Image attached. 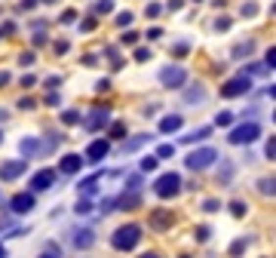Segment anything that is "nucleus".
I'll return each instance as SVG.
<instances>
[{
	"label": "nucleus",
	"instance_id": "obj_31",
	"mask_svg": "<svg viewBox=\"0 0 276 258\" xmlns=\"http://www.w3.org/2000/svg\"><path fill=\"white\" fill-rule=\"evenodd\" d=\"M172 154H175V148H172V145H160L154 157H157V160H166V157H172Z\"/></svg>",
	"mask_w": 276,
	"mask_h": 258
},
{
	"label": "nucleus",
	"instance_id": "obj_40",
	"mask_svg": "<svg viewBox=\"0 0 276 258\" xmlns=\"http://www.w3.org/2000/svg\"><path fill=\"white\" fill-rule=\"evenodd\" d=\"M144 13L151 16V19H157L160 13H163V6H160V3H147V9H144Z\"/></svg>",
	"mask_w": 276,
	"mask_h": 258
},
{
	"label": "nucleus",
	"instance_id": "obj_36",
	"mask_svg": "<svg viewBox=\"0 0 276 258\" xmlns=\"http://www.w3.org/2000/svg\"><path fill=\"white\" fill-rule=\"evenodd\" d=\"M252 50H255V46H252V43H239L236 50H233V55H236V58H239V55H249Z\"/></svg>",
	"mask_w": 276,
	"mask_h": 258
},
{
	"label": "nucleus",
	"instance_id": "obj_35",
	"mask_svg": "<svg viewBox=\"0 0 276 258\" xmlns=\"http://www.w3.org/2000/svg\"><path fill=\"white\" fill-rule=\"evenodd\" d=\"M187 52H190V46H187V43H175V46H172V55H178V58H181V55H187Z\"/></svg>",
	"mask_w": 276,
	"mask_h": 258
},
{
	"label": "nucleus",
	"instance_id": "obj_20",
	"mask_svg": "<svg viewBox=\"0 0 276 258\" xmlns=\"http://www.w3.org/2000/svg\"><path fill=\"white\" fill-rule=\"evenodd\" d=\"M209 135H212V126H203V129H197V132L184 135L181 142H184V145H193V142H197V138H209Z\"/></svg>",
	"mask_w": 276,
	"mask_h": 258
},
{
	"label": "nucleus",
	"instance_id": "obj_28",
	"mask_svg": "<svg viewBox=\"0 0 276 258\" xmlns=\"http://www.w3.org/2000/svg\"><path fill=\"white\" fill-rule=\"evenodd\" d=\"M246 209H249V206H246L243 200H233V203H230V212H233L236 218H243V215H246Z\"/></svg>",
	"mask_w": 276,
	"mask_h": 258
},
{
	"label": "nucleus",
	"instance_id": "obj_7",
	"mask_svg": "<svg viewBox=\"0 0 276 258\" xmlns=\"http://www.w3.org/2000/svg\"><path fill=\"white\" fill-rule=\"evenodd\" d=\"M28 172V160L22 157V160H6V163H0V181H16L19 175H25Z\"/></svg>",
	"mask_w": 276,
	"mask_h": 258
},
{
	"label": "nucleus",
	"instance_id": "obj_16",
	"mask_svg": "<svg viewBox=\"0 0 276 258\" xmlns=\"http://www.w3.org/2000/svg\"><path fill=\"white\" fill-rule=\"evenodd\" d=\"M19 151H22V157H25V160H31L34 154H40V145H37V138H22Z\"/></svg>",
	"mask_w": 276,
	"mask_h": 258
},
{
	"label": "nucleus",
	"instance_id": "obj_15",
	"mask_svg": "<svg viewBox=\"0 0 276 258\" xmlns=\"http://www.w3.org/2000/svg\"><path fill=\"white\" fill-rule=\"evenodd\" d=\"M172 221H175V218H172V212H163V209H157V212L151 215V228H157V231H166V228L172 225Z\"/></svg>",
	"mask_w": 276,
	"mask_h": 258
},
{
	"label": "nucleus",
	"instance_id": "obj_9",
	"mask_svg": "<svg viewBox=\"0 0 276 258\" xmlns=\"http://www.w3.org/2000/svg\"><path fill=\"white\" fill-rule=\"evenodd\" d=\"M108 151H111V138H95V142H89V148H86V160L98 163V160L108 157Z\"/></svg>",
	"mask_w": 276,
	"mask_h": 258
},
{
	"label": "nucleus",
	"instance_id": "obj_48",
	"mask_svg": "<svg viewBox=\"0 0 276 258\" xmlns=\"http://www.w3.org/2000/svg\"><path fill=\"white\" fill-rule=\"evenodd\" d=\"M135 58L138 62H147V58H151V50H135Z\"/></svg>",
	"mask_w": 276,
	"mask_h": 258
},
{
	"label": "nucleus",
	"instance_id": "obj_18",
	"mask_svg": "<svg viewBox=\"0 0 276 258\" xmlns=\"http://www.w3.org/2000/svg\"><path fill=\"white\" fill-rule=\"evenodd\" d=\"M98 179H101V172L83 179V181H80V194H83V197H92V194H95V187H98Z\"/></svg>",
	"mask_w": 276,
	"mask_h": 258
},
{
	"label": "nucleus",
	"instance_id": "obj_41",
	"mask_svg": "<svg viewBox=\"0 0 276 258\" xmlns=\"http://www.w3.org/2000/svg\"><path fill=\"white\" fill-rule=\"evenodd\" d=\"M218 209H221V203H218V200H206L203 203V212H218Z\"/></svg>",
	"mask_w": 276,
	"mask_h": 258
},
{
	"label": "nucleus",
	"instance_id": "obj_25",
	"mask_svg": "<svg viewBox=\"0 0 276 258\" xmlns=\"http://www.w3.org/2000/svg\"><path fill=\"white\" fill-rule=\"evenodd\" d=\"M59 255H62L59 243H46V249H43V255H40V258H59Z\"/></svg>",
	"mask_w": 276,
	"mask_h": 258
},
{
	"label": "nucleus",
	"instance_id": "obj_14",
	"mask_svg": "<svg viewBox=\"0 0 276 258\" xmlns=\"http://www.w3.org/2000/svg\"><path fill=\"white\" fill-rule=\"evenodd\" d=\"M184 126V117L181 114H169L160 120V132H178V129Z\"/></svg>",
	"mask_w": 276,
	"mask_h": 258
},
{
	"label": "nucleus",
	"instance_id": "obj_42",
	"mask_svg": "<svg viewBox=\"0 0 276 258\" xmlns=\"http://www.w3.org/2000/svg\"><path fill=\"white\" fill-rule=\"evenodd\" d=\"M46 104H52V108L62 104V96H59V92H46Z\"/></svg>",
	"mask_w": 276,
	"mask_h": 258
},
{
	"label": "nucleus",
	"instance_id": "obj_10",
	"mask_svg": "<svg viewBox=\"0 0 276 258\" xmlns=\"http://www.w3.org/2000/svg\"><path fill=\"white\" fill-rule=\"evenodd\" d=\"M111 123V108H92L89 120H86V129L89 132H98V129H105Z\"/></svg>",
	"mask_w": 276,
	"mask_h": 258
},
{
	"label": "nucleus",
	"instance_id": "obj_12",
	"mask_svg": "<svg viewBox=\"0 0 276 258\" xmlns=\"http://www.w3.org/2000/svg\"><path fill=\"white\" fill-rule=\"evenodd\" d=\"M92 243H95V231H92V228L71 231V246H74V249H89Z\"/></svg>",
	"mask_w": 276,
	"mask_h": 258
},
{
	"label": "nucleus",
	"instance_id": "obj_50",
	"mask_svg": "<svg viewBox=\"0 0 276 258\" xmlns=\"http://www.w3.org/2000/svg\"><path fill=\"white\" fill-rule=\"evenodd\" d=\"M34 104H37V102H34V99H19V108H28V111H31V108H34Z\"/></svg>",
	"mask_w": 276,
	"mask_h": 258
},
{
	"label": "nucleus",
	"instance_id": "obj_37",
	"mask_svg": "<svg viewBox=\"0 0 276 258\" xmlns=\"http://www.w3.org/2000/svg\"><path fill=\"white\" fill-rule=\"evenodd\" d=\"M258 184H261V194H270L273 197V179H261Z\"/></svg>",
	"mask_w": 276,
	"mask_h": 258
},
{
	"label": "nucleus",
	"instance_id": "obj_39",
	"mask_svg": "<svg viewBox=\"0 0 276 258\" xmlns=\"http://www.w3.org/2000/svg\"><path fill=\"white\" fill-rule=\"evenodd\" d=\"M126 187H129V191H138V187H141V175H129V181H126Z\"/></svg>",
	"mask_w": 276,
	"mask_h": 258
},
{
	"label": "nucleus",
	"instance_id": "obj_6",
	"mask_svg": "<svg viewBox=\"0 0 276 258\" xmlns=\"http://www.w3.org/2000/svg\"><path fill=\"white\" fill-rule=\"evenodd\" d=\"M249 89H252V77L249 74H239V77L227 80V83L221 86V96L224 99H236V96H246Z\"/></svg>",
	"mask_w": 276,
	"mask_h": 258
},
{
	"label": "nucleus",
	"instance_id": "obj_53",
	"mask_svg": "<svg viewBox=\"0 0 276 258\" xmlns=\"http://www.w3.org/2000/svg\"><path fill=\"white\" fill-rule=\"evenodd\" d=\"M34 3H37V0H22V9H31Z\"/></svg>",
	"mask_w": 276,
	"mask_h": 258
},
{
	"label": "nucleus",
	"instance_id": "obj_51",
	"mask_svg": "<svg viewBox=\"0 0 276 258\" xmlns=\"http://www.w3.org/2000/svg\"><path fill=\"white\" fill-rule=\"evenodd\" d=\"M135 40H138V34H135V31H129V34H126V37H123V43H126V46H132Z\"/></svg>",
	"mask_w": 276,
	"mask_h": 258
},
{
	"label": "nucleus",
	"instance_id": "obj_55",
	"mask_svg": "<svg viewBox=\"0 0 276 258\" xmlns=\"http://www.w3.org/2000/svg\"><path fill=\"white\" fill-rule=\"evenodd\" d=\"M141 258H160V255H157V252H144Z\"/></svg>",
	"mask_w": 276,
	"mask_h": 258
},
{
	"label": "nucleus",
	"instance_id": "obj_30",
	"mask_svg": "<svg viewBox=\"0 0 276 258\" xmlns=\"http://www.w3.org/2000/svg\"><path fill=\"white\" fill-rule=\"evenodd\" d=\"M230 123H233V114H230V111H221L215 117V126H230Z\"/></svg>",
	"mask_w": 276,
	"mask_h": 258
},
{
	"label": "nucleus",
	"instance_id": "obj_1",
	"mask_svg": "<svg viewBox=\"0 0 276 258\" xmlns=\"http://www.w3.org/2000/svg\"><path fill=\"white\" fill-rule=\"evenodd\" d=\"M141 225H123V228H117L114 231V237H111V246L117 252H132L138 243H141Z\"/></svg>",
	"mask_w": 276,
	"mask_h": 258
},
{
	"label": "nucleus",
	"instance_id": "obj_54",
	"mask_svg": "<svg viewBox=\"0 0 276 258\" xmlns=\"http://www.w3.org/2000/svg\"><path fill=\"white\" fill-rule=\"evenodd\" d=\"M3 83H9V74H6V71H0V86H3Z\"/></svg>",
	"mask_w": 276,
	"mask_h": 258
},
{
	"label": "nucleus",
	"instance_id": "obj_23",
	"mask_svg": "<svg viewBox=\"0 0 276 258\" xmlns=\"http://www.w3.org/2000/svg\"><path fill=\"white\" fill-rule=\"evenodd\" d=\"M92 9H95V16H108L111 9H114V0H95V6H92Z\"/></svg>",
	"mask_w": 276,
	"mask_h": 258
},
{
	"label": "nucleus",
	"instance_id": "obj_5",
	"mask_svg": "<svg viewBox=\"0 0 276 258\" xmlns=\"http://www.w3.org/2000/svg\"><path fill=\"white\" fill-rule=\"evenodd\" d=\"M160 83L166 89H178V86L187 83V71H184L181 65H166L163 71H160Z\"/></svg>",
	"mask_w": 276,
	"mask_h": 258
},
{
	"label": "nucleus",
	"instance_id": "obj_32",
	"mask_svg": "<svg viewBox=\"0 0 276 258\" xmlns=\"http://www.w3.org/2000/svg\"><path fill=\"white\" fill-rule=\"evenodd\" d=\"M74 212H77V215H86V212H92V203H89V197H83V200H80V203L74 206Z\"/></svg>",
	"mask_w": 276,
	"mask_h": 258
},
{
	"label": "nucleus",
	"instance_id": "obj_43",
	"mask_svg": "<svg viewBox=\"0 0 276 258\" xmlns=\"http://www.w3.org/2000/svg\"><path fill=\"white\" fill-rule=\"evenodd\" d=\"M68 50H71V43H68V40H55V52H59V55H65Z\"/></svg>",
	"mask_w": 276,
	"mask_h": 258
},
{
	"label": "nucleus",
	"instance_id": "obj_33",
	"mask_svg": "<svg viewBox=\"0 0 276 258\" xmlns=\"http://www.w3.org/2000/svg\"><path fill=\"white\" fill-rule=\"evenodd\" d=\"M123 135H126V123H120V120L111 123V138H123Z\"/></svg>",
	"mask_w": 276,
	"mask_h": 258
},
{
	"label": "nucleus",
	"instance_id": "obj_38",
	"mask_svg": "<svg viewBox=\"0 0 276 258\" xmlns=\"http://www.w3.org/2000/svg\"><path fill=\"white\" fill-rule=\"evenodd\" d=\"M95 25H98V19H86V22H80V31H95Z\"/></svg>",
	"mask_w": 276,
	"mask_h": 258
},
{
	"label": "nucleus",
	"instance_id": "obj_57",
	"mask_svg": "<svg viewBox=\"0 0 276 258\" xmlns=\"http://www.w3.org/2000/svg\"><path fill=\"white\" fill-rule=\"evenodd\" d=\"M43 3H59V0H43Z\"/></svg>",
	"mask_w": 276,
	"mask_h": 258
},
{
	"label": "nucleus",
	"instance_id": "obj_59",
	"mask_svg": "<svg viewBox=\"0 0 276 258\" xmlns=\"http://www.w3.org/2000/svg\"><path fill=\"white\" fill-rule=\"evenodd\" d=\"M193 3H203V0H193Z\"/></svg>",
	"mask_w": 276,
	"mask_h": 258
},
{
	"label": "nucleus",
	"instance_id": "obj_3",
	"mask_svg": "<svg viewBox=\"0 0 276 258\" xmlns=\"http://www.w3.org/2000/svg\"><path fill=\"white\" fill-rule=\"evenodd\" d=\"M258 135H261V123L249 120V123H239V126H233V129H230L227 142H230V145H252Z\"/></svg>",
	"mask_w": 276,
	"mask_h": 258
},
{
	"label": "nucleus",
	"instance_id": "obj_17",
	"mask_svg": "<svg viewBox=\"0 0 276 258\" xmlns=\"http://www.w3.org/2000/svg\"><path fill=\"white\" fill-rule=\"evenodd\" d=\"M120 209H138L141 206V197H138V191H129V194H123L120 200H117Z\"/></svg>",
	"mask_w": 276,
	"mask_h": 258
},
{
	"label": "nucleus",
	"instance_id": "obj_44",
	"mask_svg": "<svg viewBox=\"0 0 276 258\" xmlns=\"http://www.w3.org/2000/svg\"><path fill=\"white\" fill-rule=\"evenodd\" d=\"M255 13H258V3H243V16H249V19H252Z\"/></svg>",
	"mask_w": 276,
	"mask_h": 258
},
{
	"label": "nucleus",
	"instance_id": "obj_60",
	"mask_svg": "<svg viewBox=\"0 0 276 258\" xmlns=\"http://www.w3.org/2000/svg\"><path fill=\"white\" fill-rule=\"evenodd\" d=\"M181 258H190V255H181Z\"/></svg>",
	"mask_w": 276,
	"mask_h": 258
},
{
	"label": "nucleus",
	"instance_id": "obj_49",
	"mask_svg": "<svg viewBox=\"0 0 276 258\" xmlns=\"http://www.w3.org/2000/svg\"><path fill=\"white\" fill-rule=\"evenodd\" d=\"M19 62H22V65H34V52H22Z\"/></svg>",
	"mask_w": 276,
	"mask_h": 258
},
{
	"label": "nucleus",
	"instance_id": "obj_2",
	"mask_svg": "<svg viewBox=\"0 0 276 258\" xmlns=\"http://www.w3.org/2000/svg\"><path fill=\"white\" fill-rule=\"evenodd\" d=\"M154 194L160 197V200H172V197H178L181 194V175L178 172H163L154 181Z\"/></svg>",
	"mask_w": 276,
	"mask_h": 258
},
{
	"label": "nucleus",
	"instance_id": "obj_47",
	"mask_svg": "<svg viewBox=\"0 0 276 258\" xmlns=\"http://www.w3.org/2000/svg\"><path fill=\"white\" fill-rule=\"evenodd\" d=\"M264 154H267V160H273V157H276V145H273V138L267 142V148H264Z\"/></svg>",
	"mask_w": 276,
	"mask_h": 258
},
{
	"label": "nucleus",
	"instance_id": "obj_11",
	"mask_svg": "<svg viewBox=\"0 0 276 258\" xmlns=\"http://www.w3.org/2000/svg\"><path fill=\"white\" fill-rule=\"evenodd\" d=\"M34 203L37 200H34V194L28 191V194H16L13 200H9V209H13V215H28L34 209Z\"/></svg>",
	"mask_w": 276,
	"mask_h": 258
},
{
	"label": "nucleus",
	"instance_id": "obj_21",
	"mask_svg": "<svg viewBox=\"0 0 276 258\" xmlns=\"http://www.w3.org/2000/svg\"><path fill=\"white\" fill-rule=\"evenodd\" d=\"M62 123L65 126H77V123H83V117H80V111H62Z\"/></svg>",
	"mask_w": 276,
	"mask_h": 258
},
{
	"label": "nucleus",
	"instance_id": "obj_26",
	"mask_svg": "<svg viewBox=\"0 0 276 258\" xmlns=\"http://www.w3.org/2000/svg\"><path fill=\"white\" fill-rule=\"evenodd\" d=\"M132 19H135V16L129 13V9H123V13H117V25H120V28H129Z\"/></svg>",
	"mask_w": 276,
	"mask_h": 258
},
{
	"label": "nucleus",
	"instance_id": "obj_34",
	"mask_svg": "<svg viewBox=\"0 0 276 258\" xmlns=\"http://www.w3.org/2000/svg\"><path fill=\"white\" fill-rule=\"evenodd\" d=\"M246 246H249V240H236L233 246H230V255H233V258H236V255H243V252H246Z\"/></svg>",
	"mask_w": 276,
	"mask_h": 258
},
{
	"label": "nucleus",
	"instance_id": "obj_58",
	"mask_svg": "<svg viewBox=\"0 0 276 258\" xmlns=\"http://www.w3.org/2000/svg\"><path fill=\"white\" fill-rule=\"evenodd\" d=\"M0 145H3V132H0Z\"/></svg>",
	"mask_w": 276,
	"mask_h": 258
},
{
	"label": "nucleus",
	"instance_id": "obj_8",
	"mask_svg": "<svg viewBox=\"0 0 276 258\" xmlns=\"http://www.w3.org/2000/svg\"><path fill=\"white\" fill-rule=\"evenodd\" d=\"M55 184V172L52 169H40V172H34L31 175V194H40V191H49V187Z\"/></svg>",
	"mask_w": 276,
	"mask_h": 258
},
{
	"label": "nucleus",
	"instance_id": "obj_22",
	"mask_svg": "<svg viewBox=\"0 0 276 258\" xmlns=\"http://www.w3.org/2000/svg\"><path fill=\"white\" fill-rule=\"evenodd\" d=\"M184 102H187V104H200V102H203V86H200V83L190 86V92L184 96Z\"/></svg>",
	"mask_w": 276,
	"mask_h": 258
},
{
	"label": "nucleus",
	"instance_id": "obj_45",
	"mask_svg": "<svg viewBox=\"0 0 276 258\" xmlns=\"http://www.w3.org/2000/svg\"><path fill=\"white\" fill-rule=\"evenodd\" d=\"M227 28H230V19L227 16H221V19L215 22V31H227Z\"/></svg>",
	"mask_w": 276,
	"mask_h": 258
},
{
	"label": "nucleus",
	"instance_id": "obj_13",
	"mask_svg": "<svg viewBox=\"0 0 276 258\" xmlns=\"http://www.w3.org/2000/svg\"><path fill=\"white\" fill-rule=\"evenodd\" d=\"M83 157H80V154H65L62 157V163H59V169H62V175H77L80 169H83Z\"/></svg>",
	"mask_w": 276,
	"mask_h": 258
},
{
	"label": "nucleus",
	"instance_id": "obj_29",
	"mask_svg": "<svg viewBox=\"0 0 276 258\" xmlns=\"http://www.w3.org/2000/svg\"><path fill=\"white\" fill-rule=\"evenodd\" d=\"M77 19H80V16H77V9H65V13H62V19H59V22H62V25H74V22H77Z\"/></svg>",
	"mask_w": 276,
	"mask_h": 258
},
{
	"label": "nucleus",
	"instance_id": "obj_27",
	"mask_svg": "<svg viewBox=\"0 0 276 258\" xmlns=\"http://www.w3.org/2000/svg\"><path fill=\"white\" fill-rule=\"evenodd\" d=\"M193 237H197L200 243H206V240H209V237H212V228H209V225H200L197 231H193Z\"/></svg>",
	"mask_w": 276,
	"mask_h": 258
},
{
	"label": "nucleus",
	"instance_id": "obj_19",
	"mask_svg": "<svg viewBox=\"0 0 276 258\" xmlns=\"http://www.w3.org/2000/svg\"><path fill=\"white\" fill-rule=\"evenodd\" d=\"M144 142H151V135H135V138H129V142L123 145V154H132V151H138Z\"/></svg>",
	"mask_w": 276,
	"mask_h": 258
},
{
	"label": "nucleus",
	"instance_id": "obj_24",
	"mask_svg": "<svg viewBox=\"0 0 276 258\" xmlns=\"http://www.w3.org/2000/svg\"><path fill=\"white\" fill-rule=\"evenodd\" d=\"M157 157H141V163H138V169H141V172H154L157 169Z\"/></svg>",
	"mask_w": 276,
	"mask_h": 258
},
{
	"label": "nucleus",
	"instance_id": "obj_52",
	"mask_svg": "<svg viewBox=\"0 0 276 258\" xmlns=\"http://www.w3.org/2000/svg\"><path fill=\"white\" fill-rule=\"evenodd\" d=\"M147 37L157 40V37H163V31H160V28H151V31H147Z\"/></svg>",
	"mask_w": 276,
	"mask_h": 258
},
{
	"label": "nucleus",
	"instance_id": "obj_56",
	"mask_svg": "<svg viewBox=\"0 0 276 258\" xmlns=\"http://www.w3.org/2000/svg\"><path fill=\"white\" fill-rule=\"evenodd\" d=\"M0 258H6V249H3V243H0Z\"/></svg>",
	"mask_w": 276,
	"mask_h": 258
},
{
	"label": "nucleus",
	"instance_id": "obj_46",
	"mask_svg": "<svg viewBox=\"0 0 276 258\" xmlns=\"http://www.w3.org/2000/svg\"><path fill=\"white\" fill-rule=\"evenodd\" d=\"M273 62H276V52H273V46H270V50H267V55H264V65H267L270 71H273Z\"/></svg>",
	"mask_w": 276,
	"mask_h": 258
},
{
	"label": "nucleus",
	"instance_id": "obj_4",
	"mask_svg": "<svg viewBox=\"0 0 276 258\" xmlns=\"http://www.w3.org/2000/svg\"><path fill=\"white\" fill-rule=\"evenodd\" d=\"M215 160H218V151L215 148H200V151H193V154H187L184 166L193 169V172H200V169H209Z\"/></svg>",
	"mask_w": 276,
	"mask_h": 258
}]
</instances>
